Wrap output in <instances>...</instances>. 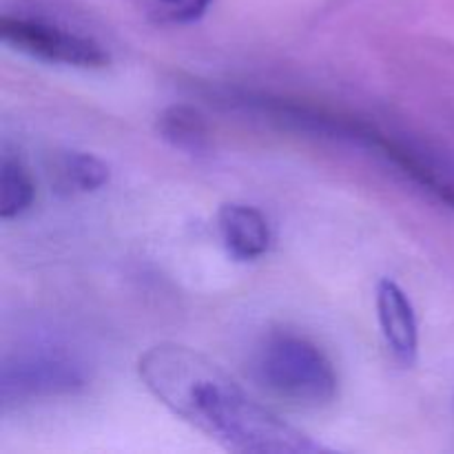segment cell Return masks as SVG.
I'll return each mask as SVG.
<instances>
[{"instance_id": "obj_1", "label": "cell", "mask_w": 454, "mask_h": 454, "mask_svg": "<svg viewBox=\"0 0 454 454\" xmlns=\"http://www.w3.org/2000/svg\"><path fill=\"white\" fill-rule=\"evenodd\" d=\"M149 393L177 419L186 421L231 452H326L295 426L251 397L229 372L202 353L180 344L151 346L137 362Z\"/></svg>"}, {"instance_id": "obj_2", "label": "cell", "mask_w": 454, "mask_h": 454, "mask_svg": "<svg viewBox=\"0 0 454 454\" xmlns=\"http://www.w3.org/2000/svg\"><path fill=\"white\" fill-rule=\"evenodd\" d=\"M251 375L293 406L322 408L337 397V372L317 344L297 333H270L251 355Z\"/></svg>"}, {"instance_id": "obj_3", "label": "cell", "mask_w": 454, "mask_h": 454, "mask_svg": "<svg viewBox=\"0 0 454 454\" xmlns=\"http://www.w3.org/2000/svg\"><path fill=\"white\" fill-rule=\"evenodd\" d=\"M0 35L3 43L16 51L35 60L51 65L75 67V69H102L109 65V53L87 35L74 34L69 29L51 25L38 18L3 16L0 18Z\"/></svg>"}, {"instance_id": "obj_4", "label": "cell", "mask_w": 454, "mask_h": 454, "mask_svg": "<svg viewBox=\"0 0 454 454\" xmlns=\"http://www.w3.org/2000/svg\"><path fill=\"white\" fill-rule=\"evenodd\" d=\"M84 386L80 366L69 359L35 355L16 362V366H4L3 397H34V395L74 393Z\"/></svg>"}, {"instance_id": "obj_5", "label": "cell", "mask_w": 454, "mask_h": 454, "mask_svg": "<svg viewBox=\"0 0 454 454\" xmlns=\"http://www.w3.org/2000/svg\"><path fill=\"white\" fill-rule=\"evenodd\" d=\"M381 335L395 362L412 366L419 353V326L411 297L393 279H381L375 293Z\"/></svg>"}, {"instance_id": "obj_6", "label": "cell", "mask_w": 454, "mask_h": 454, "mask_svg": "<svg viewBox=\"0 0 454 454\" xmlns=\"http://www.w3.org/2000/svg\"><path fill=\"white\" fill-rule=\"evenodd\" d=\"M217 231L226 253L238 262H255L269 251L270 226L264 213L248 204H222Z\"/></svg>"}, {"instance_id": "obj_7", "label": "cell", "mask_w": 454, "mask_h": 454, "mask_svg": "<svg viewBox=\"0 0 454 454\" xmlns=\"http://www.w3.org/2000/svg\"><path fill=\"white\" fill-rule=\"evenodd\" d=\"M53 182L65 193H89L109 182V167L96 155L69 151L53 164Z\"/></svg>"}, {"instance_id": "obj_8", "label": "cell", "mask_w": 454, "mask_h": 454, "mask_svg": "<svg viewBox=\"0 0 454 454\" xmlns=\"http://www.w3.org/2000/svg\"><path fill=\"white\" fill-rule=\"evenodd\" d=\"M158 131L168 145L186 153H202L208 149V127L202 115L184 105L168 106L158 118Z\"/></svg>"}, {"instance_id": "obj_9", "label": "cell", "mask_w": 454, "mask_h": 454, "mask_svg": "<svg viewBox=\"0 0 454 454\" xmlns=\"http://www.w3.org/2000/svg\"><path fill=\"white\" fill-rule=\"evenodd\" d=\"M35 184L25 164L4 155L0 162V217L13 220L34 204Z\"/></svg>"}, {"instance_id": "obj_10", "label": "cell", "mask_w": 454, "mask_h": 454, "mask_svg": "<svg viewBox=\"0 0 454 454\" xmlns=\"http://www.w3.org/2000/svg\"><path fill=\"white\" fill-rule=\"evenodd\" d=\"M133 7L158 25H189L204 16L211 0H131Z\"/></svg>"}]
</instances>
